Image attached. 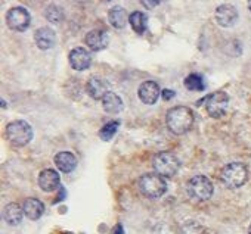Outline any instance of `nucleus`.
<instances>
[{
    "instance_id": "nucleus-1",
    "label": "nucleus",
    "mask_w": 251,
    "mask_h": 234,
    "mask_svg": "<svg viewBox=\"0 0 251 234\" xmlns=\"http://www.w3.org/2000/svg\"><path fill=\"white\" fill-rule=\"evenodd\" d=\"M166 124L169 130L175 134H185L191 130L194 124V113L186 106H176L167 112Z\"/></svg>"
},
{
    "instance_id": "nucleus-2",
    "label": "nucleus",
    "mask_w": 251,
    "mask_h": 234,
    "mask_svg": "<svg viewBox=\"0 0 251 234\" xmlns=\"http://www.w3.org/2000/svg\"><path fill=\"white\" fill-rule=\"evenodd\" d=\"M139 189L144 196H147L150 199H157L166 193L167 183L163 178V175H160L157 172H151V174H145L144 177L139 178Z\"/></svg>"
},
{
    "instance_id": "nucleus-3",
    "label": "nucleus",
    "mask_w": 251,
    "mask_h": 234,
    "mask_svg": "<svg viewBox=\"0 0 251 234\" xmlns=\"http://www.w3.org/2000/svg\"><path fill=\"white\" fill-rule=\"evenodd\" d=\"M247 177H248L247 167L239 162H232V164L226 165L222 170V175H220L223 184L229 189L241 187L247 181Z\"/></svg>"
},
{
    "instance_id": "nucleus-4",
    "label": "nucleus",
    "mask_w": 251,
    "mask_h": 234,
    "mask_svg": "<svg viewBox=\"0 0 251 234\" xmlns=\"http://www.w3.org/2000/svg\"><path fill=\"white\" fill-rule=\"evenodd\" d=\"M6 139L14 146H25L33 139V130L25 121H14L6 127Z\"/></svg>"
},
{
    "instance_id": "nucleus-5",
    "label": "nucleus",
    "mask_w": 251,
    "mask_h": 234,
    "mask_svg": "<svg viewBox=\"0 0 251 234\" xmlns=\"http://www.w3.org/2000/svg\"><path fill=\"white\" fill-rule=\"evenodd\" d=\"M188 194L195 202H205L213 194V183L205 175H197L188 183Z\"/></svg>"
},
{
    "instance_id": "nucleus-6",
    "label": "nucleus",
    "mask_w": 251,
    "mask_h": 234,
    "mask_svg": "<svg viewBox=\"0 0 251 234\" xmlns=\"http://www.w3.org/2000/svg\"><path fill=\"white\" fill-rule=\"evenodd\" d=\"M154 170L163 177H173L179 171V159L172 152H161L154 158Z\"/></svg>"
},
{
    "instance_id": "nucleus-7",
    "label": "nucleus",
    "mask_w": 251,
    "mask_h": 234,
    "mask_svg": "<svg viewBox=\"0 0 251 234\" xmlns=\"http://www.w3.org/2000/svg\"><path fill=\"white\" fill-rule=\"evenodd\" d=\"M229 105V96L225 91H216L205 99V109L211 118H222Z\"/></svg>"
},
{
    "instance_id": "nucleus-8",
    "label": "nucleus",
    "mask_w": 251,
    "mask_h": 234,
    "mask_svg": "<svg viewBox=\"0 0 251 234\" xmlns=\"http://www.w3.org/2000/svg\"><path fill=\"white\" fill-rule=\"evenodd\" d=\"M31 22V17L25 8L17 6L8 11L6 14V24L14 31H25Z\"/></svg>"
},
{
    "instance_id": "nucleus-9",
    "label": "nucleus",
    "mask_w": 251,
    "mask_h": 234,
    "mask_svg": "<svg viewBox=\"0 0 251 234\" xmlns=\"http://www.w3.org/2000/svg\"><path fill=\"white\" fill-rule=\"evenodd\" d=\"M214 18L220 27L229 28V27L235 25V22L238 21V11L232 5H220L216 9Z\"/></svg>"
},
{
    "instance_id": "nucleus-10",
    "label": "nucleus",
    "mask_w": 251,
    "mask_h": 234,
    "mask_svg": "<svg viewBox=\"0 0 251 234\" xmlns=\"http://www.w3.org/2000/svg\"><path fill=\"white\" fill-rule=\"evenodd\" d=\"M138 94H139V99L145 103V105H154L160 94H161V90H160V85L155 83V81H145L141 84L139 90H138Z\"/></svg>"
},
{
    "instance_id": "nucleus-11",
    "label": "nucleus",
    "mask_w": 251,
    "mask_h": 234,
    "mask_svg": "<svg viewBox=\"0 0 251 234\" xmlns=\"http://www.w3.org/2000/svg\"><path fill=\"white\" fill-rule=\"evenodd\" d=\"M70 64L75 71H84L92 64V56L84 47H77L70 52Z\"/></svg>"
},
{
    "instance_id": "nucleus-12",
    "label": "nucleus",
    "mask_w": 251,
    "mask_h": 234,
    "mask_svg": "<svg viewBox=\"0 0 251 234\" xmlns=\"http://www.w3.org/2000/svg\"><path fill=\"white\" fill-rule=\"evenodd\" d=\"M86 91L89 93V96L92 99H96V100H102L108 93H109V85L105 80L102 78H90L86 84Z\"/></svg>"
},
{
    "instance_id": "nucleus-13",
    "label": "nucleus",
    "mask_w": 251,
    "mask_h": 234,
    "mask_svg": "<svg viewBox=\"0 0 251 234\" xmlns=\"http://www.w3.org/2000/svg\"><path fill=\"white\" fill-rule=\"evenodd\" d=\"M86 44L90 50L93 52H99V50H103L106 46H108V34L102 30H92L90 33H87L86 36Z\"/></svg>"
},
{
    "instance_id": "nucleus-14",
    "label": "nucleus",
    "mask_w": 251,
    "mask_h": 234,
    "mask_svg": "<svg viewBox=\"0 0 251 234\" xmlns=\"http://www.w3.org/2000/svg\"><path fill=\"white\" fill-rule=\"evenodd\" d=\"M39 186L43 191H53L59 187V174L53 170H43L39 175Z\"/></svg>"
},
{
    "instance_id": "nucleus-15",
    "label": "nucleus",
    "mask_w": 251,
    "mask_h": 234,
    "mask_svg": "<svg viewBox=\"0 0 251 234\" xmlns=\"http://www.w3.org/2000/svg\"><path fill=\"white\" fill-rule=\"evenodd\" d=\"M34 40H36V44L39 46V49L42 50H48V49H52L55 46V42H56V36L53 33V30L48 28V27H42L36 31L34 34Z\"/></svg>"
},
{
    "instance_id": "nucleus-16",
    "label": "nucleus",
    "mask_w": 251,
    "mask_h": 234,
    "mask_svg": "<svg viewBox=\"0 0 251 234\" xmlns=\"http://www.w3.org/2000/svg\"><path fill=\"white\" fill-rule=\"evenodd\" d=\"M23 209H24V215L33 221L39 219L43 212H45V205L39 200V199H34V197H30V199H25L24 205H23Z\"/></svg>"
},
{
    "instance_id": "nucleus-17",
    "label": "nucleus",
    "mask_w": 251,
    "mask_h": 234,
    "mask_svg": "<svg viewBox=\"0 0 251 234\" xmlns=\"http://www.w3.org/2000/svg\"><path fill=\"white\" fill-rule=\"evenodd\" d=\"M55 165L62 172H71L77 167V158L71 152H59L55 156Z\"/></svg>"
},
{
    "instance_id": "nucleus-18",
    "label": "nucleus",
    "mask_w": 251,
    "mask_h": 234,
    "mask_svg": "<svg viewBox=\"0 0 251 234\" xmlns=\"http://www.w3.org/2000/svg\"><path fill=\"white\" fill-rule=\"evenodd\" d=\"M24 216V209L18 203H9L3 209V218L9 225H18L21 224Z\"/></svg>"
},
{
    "instance_id": "nucleus-19",
    "label": "nucleus",
    "mask_w": 251,
    "mask_h": 234,
    "mask_svg": "<svg viewBox=\"0 0 251 234\" xmlns=\"http://www.w3.org/2000/svg\"><path fill=\"white\" fill-rule=\"evenodd\" d=\"M102 106H103V109H105V112H108V113H120L121 110H123V100H121V97L118 96V94H115V93H112V91H109L103 99H102Z\"/></svg>"
},
{
    "instance_id": "nucleus-20",
    "label": "nucleus",
    "mask_w": 251,
    "mask_h": 234,
    "mask_svg": "<svg viewBox=\"0 0 251 234\" xmlns=\"http://www.w3.org/2000/svg\"><path fill=\"white\" fill-rule=\"evenodd\" d=\"M108 20H109V24H111L114 28L121 30V28H124V27H126V24H127L129 17H127V12H126L123 8L115 6V8H112V9L109 11V14H108Z\"/></svg>"
},
{
    "instance_id": "nucleus-21",
    "label": "nucleus",
    "mask_w": 251,
    "mask_h": 234,
    "mask_svg": "<svg viewBox=\"0 0 251 234\" xmlns=\"http://www.w3.org/2000/svg\"><path fill=\"white\" fill-rule=\"evenodd\" d=\"M129 22H130L132 28L135 30V33H138V34H144L148 28V17L139 11L133 12L129 17Z\"/></svg>"
},
{
    "instance_id": "nucleus-22",
    "label": "nucleus",
    "mask_w": 251,
    "mask_h": 234,
    "mask_svg": "<svg viewBox=\"0 0 251 234\" xmlns=\"http://www.w3.org/2000/svg\"><path fill=\"white\" fill-rule=\"evenodd\" d=\"M185 87L188 90H192V91H202L205 88V84H204V80L201 75L191 74L185 78Z\"/></svg>"
},
{
    "instance_id": "nucleus-23",
    "label": "nucleus",
    "mask_w": 251,
    "mask_h": 234,
    "mask_svg": "<svg viewBox=\"0 0 251 234\" xmlns=\"http://www.w3.org/2000/svg\"><path fill=\"white\" fill-rule=\"evenodd\" d=\"M45 17H46V20H48L49 22H52V24H59V22H62V20H64V12H62L61 8H58V6H55V5H50V6L46 8Z\"/></svg>"
},
{
    "instance_id": "nucleus-24",
    "label": "nucleus",
    "mask_w": 251,
    "mask_h": 234,
    "mask_svg": "<svg viewBox=\"0 0 251 234\" xmlns=\"http://www.w3.org/2000/svg\"><path fill=\"white\" fill-rule=\"evenodd\" d=\"M118 127H120V123L118 121H112V123H108L106 126H103L100 128V131H99L100 140H103V142L111 140L115 136V133L118 131Z\"/></svg>"
},
{
    "instance_id": "nucleus-25",
    "label": "nucleus",
    "mask_w": 251,
    "mask_h": 234,
    "mask_svg": "<svg viewBox=\"0 0 251 234\" xmlns=\"http://www.w3.org/2000/svg\"><path fill=\"white\" fill-rule=\"evenodd\" d=\"M141 2L147 9H154L155 6L160 5V0H141Z\"/></svg>"
},
{
    "instance_id": "nucleus-26",
    "label": "nucleus",
    "mask_w": 251,
    "mask_h": 234,
    "mask_svg": "<svg viewBox=\"0 0 251 234\" xmlns=\"http://www.w3.org/2000/svg\"><path fill=\"white\" fill-rule=\"evenodd\" d=\"M161 96H163L164 100H170V99L175 97V91H173V90H164V91L161 93Z\"/></svg>"
},
{
    "instance_id": "nucleus-27",
    "label": "nucleus",
    "mask_w": 251,
    "mask_h": 234,
    "mask_svg": "<svg viewBox=\"0 0 251 234\" xmlns=\"http://www.w3.org/2000/svg\"><path fill=\"white\" fill-rule=\"evenodd\" d=\"M114 234H124L123 227H121V225H117V227H115V230H114Z\"/></svg>"
},
{
    "instance_id": "nucleus-28",
    "label": "nucleus",
    "mask_w": 251,
    "mask_h": 234,
    "mask_svg": "<svg viewBox=\"0 0 251 234\" xmlns=\"http://www.w3.org/2000/svg\"><path fill=\"white\" fill-rule=\"evenodd\" d=\"M248 9H250V12H251V0H248Z\"/></svg>"
},
{
    "instance_id": "nucleus-29",
    "label": "nucleus",
    "mask_w": 251,
    "mask_h": 234,
    "mask_svg": "<svg viewBox=\"0 0 251 234\" xmlns=\"http://www.w3.org/2000/svg\"><path fill=\"white\" fill-rule=\"evenodd\" d=\"M250 234H251V228H250Z\"/></svg>"
}]
</instances>
